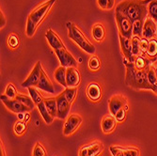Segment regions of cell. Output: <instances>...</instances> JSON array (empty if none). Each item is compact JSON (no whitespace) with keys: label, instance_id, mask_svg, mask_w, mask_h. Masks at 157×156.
<instances>
[{"label":"cell","instance_id":"1","mask_svg":"<svg viewBox=\"0 0 157 156\" xmlns=\"http://www.w3.org/2000/svg\"><path fill=\"white\" fill-rule=\"evenodd\" d=\"M151 0H122L116 7V11L122 13L133 23L148 18V5Z\"/></svg>","mask_w":157,"mask_h":156},{"label":"cell","instance_id":"2","mask_svg":"<svg viewBox=\"0 0 157 156\" xmlns=\"http://www.w3.org/2000/svg\"><path fill=\"white\" fill-rule=\"evenodd\" d=\"M123 63L126 68L125 84L129 88L136 90H152L153 87L150 84L147 75V70H137L134 63L129 62L126 59H123Z\"/></svg>","mask_w":157,"mask_h":156},{"label":"cell","instance_id":"3","mask_svg":"<svg viewBox=\"0 0 157 156\" xmlns=\"http://www.w3.org/2000/svg\"><path fill=\"white\" fill-rule=\"evenodd\" d=\"M56 0H47L44 3L38 6L36 9H34L30 14L27 17L26 22V35L27 37H33L39 25L41 23V21L44 19V17L47 15L50 9L55 4Z\"/></svg>","mask_w":157,"mask_h":156},{"label":"cell","instance_id":"4","mask_svg":"<svg viewBox=\"0 0 157 156\" xmlns=\"http://www.w3.org/2000/svg\"><path fill=\"white\" fill-rule=\"evenodd\" d=\"M67 28H68V36L71 40H73L77 45L80 46L82 50L87 52L90 55H94L96 52L95 46L91 42L84 36L82 31L73 23L68 22L67 23Z\"/></svg>","mask_w":157,"mask_h":156},{"label":"cell","instance_id":"5","mask_svg":"<svg viewBox=\"0 0 157 156\" xmlns=\"http://www.w3.org/2000/svg\"><path fill=\"white\" fill-rule=\"evenodd\" d=\"M115 18H116V22L118 25L120 35L128 39H132L134 23L129 18L126 17L125 15H123L122 13L119 11H115Z\"/></svg>","mask_w":157,"mask_h":156},{"label":"cell","instance_id":"6","mask_svg":"<svg viewBox=\"0 0 157 156\" xmlns=\"http://www.w3.org/2000/svg\"><path fill=\"white\" fill-rule=\"evenodd\" d=\"M82 117L78 114H72L70 115L64 123L63 126V135L65 136H70L75 134L82 124Z\"/></svg>","mask_w":157,"mask_h":156},{"label":"cell","instance_id":"7","mask_svg":"<svg viewBox=\"0 0 157 156\" xmlns=\"http://www.w3.org/2000/svg\"><path fill=\"white\" fill-rule=\"evenodd\" d=\"M42 70L44 69H42V67H41V62L38 61L36 63V65L34 66L30 74L28 75V77L22 83V87L27 88V89L30 88V87L38 88L40 80V75H41Z\"/></svg>","mask_w":157,"mask_h":156},{"label":"cell","instance_id":"8","mask_svg":"<svg viewBox=\"0 0 157 156\" xmlns=\"http://www.w3.org/2000/svg\"><path fill=\"white\" fill-rule=\"evenodd\" d=\"M2 103L4 104V105L12 113H15V114H18V113H25V112H29L31 111L28 107H26L25 105H23L20 101H18L17 99H10L8 98L5 94L1 95L0 97Z\"/></svg>","mask_w":157,"mask_h":156},{"label":"cell","instance_id":"9","mask_svg":"<svg viewBox=\"0 0 157 156\" xmlns=\"http://www.w3.org/2000/svg\"><path fill=\"white\" fill-rule=\"evenodd\" d=\"M56 104H58V118L59 120L67 119L70 114L72 104L67 100V98L65 97L63 92L56 96Z\"/></svg>","mask_w":157,"mask_h":156},{"label":"cell","instance_id":"10","mask_svg":"<svg viewBox=\"0 0 157 156\" xmlns=\"http://www.w3.org/2000/svg\"><path fill=\"white\" fill-rule=\"evenodd\" d=\"M56 56L60 62V66L69 68V67H76L77 66V61L76 59L72 55L66 47L60 48L55 51Z\"/></svg>","mask_w":157,"mask_h":156},{"label":"cell","instance_id":"11","mask_svg":"<svg viewBox=\"0 0 157 156\" xmlns=\"http://www.w3.org/2000/svg\"><path fill=\"white\" fill-rule=\"evenodd\" d=\"M108 107L110 114L115 116L120 109L127 107V99L123 95H114L109 99Z\"/></svg>","mask_w":157,"mask_h":156},{"label":"cell","instance_id":"12","mask_svg":"<svg viewBox=\"0 0 157 156\" xmlns=\"http://www.w3.org/2000/svg\"><path fill=\"white\" fill-rule=\"evenodd\" d=\"M119 38H120V44H121V52H122V54L124 55V59H126L129 62L134 63L136 56L133 54L131 39L125 38V37H123L121 35H120Z\"/></svg>","mask_w":157,"mask_h":156},{"label":"cell","instance_id":"13","mask_svg":"<svg viewBox=\"0 0 157 156\" xmlns=\"http://www.w3.org/2000/svg\"><path fill=\"white\" fill-rule=\"evenodd\" d=\"M81 75L79 70L75 67H69L67 68L66 74V83L67 88H77L80 84Z\"/></svg>","mask_w":157,"mask_h":156},{"label":"cell","instance_id":"14","mask_svg":"<svg viewBox=\"0 0 157 156\" xmlns=\"http://www.w3.org/2000/svg\"><path fill=\"white\" fill-rule=\"evenodd\" d=\"M88 98L91 102H99L102 99L103 91L102 88L98 83H90L87 87V90H86Z\"/></svg>","mask_w":157,"mask_h":156},{"label":"cell","instance_id":"15","mask_svg":"<svg viewBox=\"0 0 157 156\" xmlns=\"http://www.w3.org/2000/svg\"><path fill=\"white\" fill-rule=\"evenodd\" d=\"M45 38L47 39L48 44H50V46L53 48L54 51L58 50V49H60V48L66 47L64 45V44L62 42V40H60V38L58 36V34H56L53 29H51V28L46 32Z\"/></svg>","mask_w":157,"mask_h":156},{"label":"cell","instance_id":"16","mask_svg":"<svg viewBox=\"0 0 157 156\" xmlns=\"http://www.w3.org/2000/svg\"><path fill=\"white\" fill-rule=\"evenodd\" d=\"M156 29H157V24L150 17H148L145 20L144 26H143V38H146L148 40H151L156 35Z\"/></svg>","mask_w":157,"mask_h":156},{"label":"cell","instance_id":"17","mask_svg":"<svg viewBox=\"0 0 157 156\" xmlns=\"http://www.w3.org/2000/svg\"><path fill=\"white\" fill-rule=\"evenodd\" d=\"M117 120L116 118L112 116V115H108V116H105L102 120V130L104 132V134H111L114 130H115L116 126H117Z\"/></svg>","mask_w":157,"mask_h":156},{"label":"cell","instance_id":"18","mask_svg":"<svg viewBox=\"0 0 157 156\" xmlns=\"http://www.w3.org/2000/svg\"><path fill=\"white\" fill-rule=\"evenodd\" d=\"M38 89L44 90V91H46L48 93H51V94L55 93V88L53 86V83L51 82L48 75L46 74V73L44 72V70H42V72H41L40 80V83H39Z\"/></svg>","mask_w":157,"mask_h":156},{"label":"cell","instance_id":"19","mask_svg":"<svg viewBox=\"0 0 157 156\" xmlns=\"http://www.w3.org/2000/svg\"><path fill=\"white\" fill-rule=\"evenodd\" d=\"M87 156H99L104 150V145L101 141H93L92 143L86 145Z\"/></svg>","mask_w":157,"mask_h":156},{"label":"cell","instance_id":"20","mask_svg":"<svg viewBox=\"0 0 157 156\" xmlns=\"http://www.w3.org/2000/svg\"><path fill=\"white\" fill-rule=\"evenodd\" d=\"M66 74H67V68L63 67V66H59L55 70V74H54V76H55V79L56 80V82L64 88H67Z\"/></svg>","mask_w":157,"mask_h":156},{"label":"cell","instance_id":"21","mask_svg":"<svg viewBox=\"0 0 157 156\" xmlns=\"http://www.w3.org/2000/svg\"><path fill=\"white\" fill-rule=\"evenodd\" d=\"M152 61L150 60L147 56H144V55H137L136 56L135 59V61H134V65L135 67L137 69V70H147L150 66H151V63Z\"/></svg>","mask_w":157,"mask_h":156},{"label":"cell","instance_id":"22","mask_svg":"<svg viewBox=\"0 0 157 156\" xmlns=\"http://www.w3.org/2000/svg\"><path fill=\"white\" fill-rule=\"evenodd\" d=\"M147 58L153 61L157 60V40L156 38H153L151 40H150V44H149V48L146 52Z\"/></svg>","mask_w":157,"mask_h":156},{"label":"cell","instance_id":"23","mask_svg":"<svg viewBox=\"0 0 157 156\" xmlns=\"http://www.w3.org/2000/svg\"><path fill=\"white\" fill-rule=\"evenodd\" d=\"M44 104L53 118H58V104L56 98H44Z\"/></svg>","mask_w":157,"mask_h":156},{"label":"cell","instance_id":"24","mask_svg":"<svg viewBox=\"0 0 157 156\" xmlns=\"http://www.w3.org/2000/svg\"><path fill=\"white\" fill-rule=\"evenodd\" d=\"M37 107H38V109H39V112H40V116L42 117V119H44V122L47 123V124L53 123L55 118H53V117L51 116V114L49 113V111L47 110V108H46V106H45V104H44V102H41L40 104H39V105H37Z\"/></svg>","mask_w":157,"mask_h":156},{"label":"cell","instance_id":"25","mask_svg":"<svg viewBox=\"0 0 157 156\" xmlns=\"http://www.w3.org/2000/svg\"><path fill=\"white\" fill-rule=\"evenodd\" d=\"M92 36L95 40L102 41L105 37V27L102 24H96L92 27Z\"/></svg>","mask_w":157,"mask_h":156},{"label":"cell","instance_id":"26","mask_svg":"<svg viewBox=\"0 0 157 156\" xmlns=\"http://www.w3.org/2000/svg\"><path fill=\"white\" fill-rule=\"evenodd\" d=\"M16 99L18 101H20L23 105H25L26 107H28L30 110H33L35 108L36 104L34 103V101L32 100V98L29 97V96H26V95H24V94H18Z\"/></svg>","mask_w":157,"mask_h":156},{"label":"cell","instance_id":"27","mask_svg":"<svg viewBox=\"0 0 157 156\" xmlns=\"http://www.w3.org/2000/svg\"><path fill=\"white\" fill-rule=\"evenodd\" d=\"M37 89L38 88H35V87L28 88V92H29V95L32 98V100L34 101V103L36 104V105H38L41 102H44V98L42 97V95L39 92V90Z\"/></svg>","mask_w":157,"mask_h":156},{"label":"cell","instance_id":"28","mask_svg":"<svg viewBox=\"0 0 157 156\" xmlns=\"http://www.w3.org/2000/svg\"><path fill=\"white\" fill-rule=\"evenodd\" d=\"M140 40L141 38L138 36H133L131 39V44H132V50H133V54L135 56L137 55H143L140 49Z\"/></svg>","mask_w":157,"mask_h":156},{"label":"cell","instance_id":"29","mask_svg":"<svg viewBox=\"0 0 157 156\" xmlns=\"http://www.w3.org/2000/svg\"><path fill=\"white\" fill-rule=\"evenodd\" d=\"M148 14L155 23H157V0H151L148 5Z\"/></svg>","mask_w":157,"mask_h":156},{"label":"cell","instance_id":"30","mask_svg":"<svg viewBox=\"0 0 157 156\" xmlns=\"http://www.w3.org/2000/svg\"><path fill=\"white\" fill-rule=\"evenodd\" d=\"M147 75H148V80L150 84L152 87H154V85L157 83V70L153 66H150L147 69Z\"/></svg>","mask_w":157,"mask_h":156},{"label":"cell","instance_id":"31","mask_svg":"<svg viewBox=\"0 0 157 156\" xmlns=\"http://www.w3.org/2000/svg\"><path fill=\"white\" fill-rule=\"evenodd\" d=\"M145 21H136L133 24V36H138L142 38L143 34V26Z\"/></svg>","mask_w":157,"mask_h":156},{"label":"cell","instance_id":"32","mask_svg":"<svg viewBox=\"0 0 157 156\" xmlns=\"http://www.w3.org/2000/svg\"><path fill=\"white\" fill-rule=\"evenodd\" d=\"M13 131L16 135H23L26 131V122L18 120L15 124H14Z\"/></svg>","mask_w":157,"mask_h":156},{"label":"cell","instance_id":"33","mask_svg":"<svg viewBox=\"0 0 157 156\" xmlns=\"http://www.w3.org/2000/svg\"><path fill=\"white\" fill-rule=\"evenodd\" d=\"M63 93L65 97L67 98V100L71 104H73L77 94V88H65Z\"/></svg>","mask_w":157,"mask_h":156},{"label":"cell","instance_id":"34","mask_svg":"<svg viewBox=\"0 0 157 156\" xmlns=\"http://www.w3.org/2000/svg\"><path fill=\"white\" fill-rule=\"evenodd\" d=\"M5 95L10 99H16V97L18 95V92H17V89H16L15 86H14L12 83L8 84V86H7V88L5 89Z\"/></svg>","mask_w":157,"mask_h":156},{"label":"cell","instance_id":"35","mask_svg":"<svg viewBox=\"0 0 157 156\" xmlns=\"http://www.w3.org/2000/svg\"><path fill=\"white\" fill-rule=\"evenodd\" d=\"M32 156H47V151L40 142H37L34 146Z\"/></svg>","mask_w":157,"mask_h":156},{"label":"cell","instance_id":"36","mask_svg":"<svg viewBox=\"0 0 157 156\" xmlns=\"http://www.w3.org/2000/svg\"><path fill=\"white\" fill-rule=\"evenodd\" d=\"M100 67H101V61L96 55H92L89 60V68L93 72H96L100 69Z\"/></svg>","mask_w":157,"mask_h":156},{"label":"cell","instance_id":"37","mask_svg":"<svg viewBox=\"0 0 157 156\" xmlns=\"http://www.w3.org/2000/svg\"><path fill=\"white\" fill-rule=\"evenodd\" d=\"M124 156H140V151L136 147H124Z\"/></svg>","mask_w":157,"mask_h":156},{"label":"cell","instance_id":"38","mask_svg":"<svg viewBox=\"0 0 157 156\" xmlns=\"http://www.w3.org/2000/svg\"><path fill=\"white\" fill-rule=\"evenodd\" d=\"M8 44L12 49H15L19 45V37L16 34H11L8 38Z\"/></svg>","mask_w":157,"mask_h":156},{"label":"cell","instance_id":"39","mask_svg":"<svg viewBox=\"0 0 157 156\" xmlns=\"http://www.w3.org/2000/svg\"><path fill=\"white\" fill-rule=\"evenodd\" d=\"M127 110H128V106L127 107H123V108L120 109L117 112V114L114 116V117L116 118L118 122H122V121L125 120V119H126V111Z\"/></svg>","mask_w":157,"mask_h":156},{"label":"cell","instance_id":"40","mask_svg":"<svg viewBox=\"0 0 157 156\" xmlns=\"http://www.w3.org/2000/svg\"><path fill=\"white\" fill-rule=\"evenodd\" d=\"M149 44H150V40L146 39V38H141V40H140V49H141V52H142V55H146V52L149 48Z\"/></svg>","mask_w":157,"mask_h":156},{"label":"cell","instance_id":"41","mask_svg":"<svg viewBox=\"0 0 157 156\" xmlns=\"http://www.w3.org/2000/svg\"><path fill=\"white\" fill-rule=\"evenodd\" d=\"M97 3L102 10H108V0H97Z\"/></svg>","mask_w":157,"mask_h":156},{"label":"cell","instance_id":"42","mask_svg":"<svg viewBox=\"0 0 157 156\" xmlns=\"http://www.w3.org/2000/svg\"><path fill=\"white\" fill-rule=\"evenodd\" d=\"M6 18H5V15H4V12L1 10L0 11V27L3 28L5 25H6Z\"/></svg>","mask_w":157,"mask_h":156},{"label":"cell","instance_id":"43","mask_svg":"<svg viewBox=\"0 0 157 156\" xmlns=\"http://www.w3.org/2000/svg\"><path fill=\"white\" fill-rule=\"evenodd\" d=\"M0 156H7V153H6V150H5V147H4V144L1 140V143H0Z\"/></svg>","mask_w":157,"mask_h":156},{"label":"cell","instance_id":"44","mask_svg":"<svg viewBox=\"0 0 157 156\" xmlns=\"http://www.w3.org/2000/svg\"><path fill=\"white\" fill-rule=\"evenodd\" d=\"M115 5V0H108V10H112Z\"/></svg>","mask_w":157,"mask_h":156},{"label":"cell","instance_id":"45","mask_svg":"<svg viewBox=\"0 0 157 156\" xmlns=\"http://www.w3.org/2000/svg\"><path fill=\"white\" fill-rule=\"evenodd\" d=\"M153 92H154L155 94H157V83L154 85V87H153Z\"/></svg>","mask_w":157,"mask_h":156},{"label":"cell","instance_id":"46","mask_svg":"<svg viewBox=\"0 0 157 156\" xmlns=\"http://www.w3.org/2000/svg\"><path fill=\"white\" fill-rule=\"evenodd\" d=\"M155 37H156V40H157V29H156V35H155Z\"/></svg>","mask_w":157,"mask_h":156},{"label":"cell","instance_id":"47","mask_svg":"<svg viewBox=\"0 0 157 156\" xmlns=\"http://www.w3.org/2000/svg\"><path fill=\"white\" fill-rule=\"evenodd\" d=\"M155 62H156V63H157V60H156V61H155Z\"/></svg>","mask_w":157,"mask_h":156}]
</instances>
